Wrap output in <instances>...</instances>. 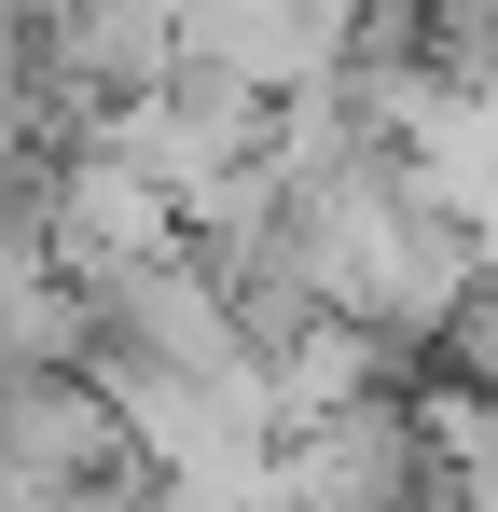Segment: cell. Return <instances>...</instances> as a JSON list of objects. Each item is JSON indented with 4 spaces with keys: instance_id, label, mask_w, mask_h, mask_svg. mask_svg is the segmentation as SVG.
<instances>
[{
    "instance_id": "obj_1",
    "label": "cell",
    "mask_w": 498,
    "mask_h": 512,
    "mask_svg": "<svg viewBox=\"0 0 498 512\" xmlns=\"http://www.w3.org/2000/svg\"><path fill=\"white\" fill-rule=\"evenodd\" d=\"M457 360H471V374H485V388H498V291H485V305H471V319H457Z\"/></svg>"
}]
</instances>
